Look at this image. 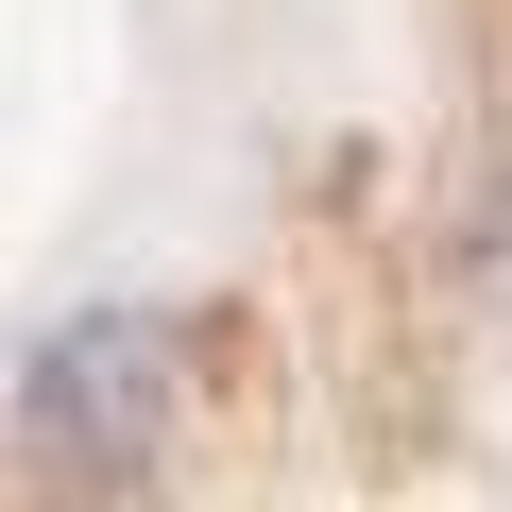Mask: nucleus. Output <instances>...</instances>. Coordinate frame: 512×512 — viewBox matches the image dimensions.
<instances>
[{
    "label": "nucleus",
    "instance_id": "obj_1",
    "mask_svg": "<svg viewBox=\"0 0 512 512\" xmlns=\"http://www.w3.org/2000/svg\"><path fill=\"white\" fill-rule=\"evenodd\" d=\"M154 427H171V325H154V308H69V325L18 359V444H35V478H69V495L154 478Z\"/></svg>",
    "mask_w": 512,
    "mask_h": 512
}]
</instances>
